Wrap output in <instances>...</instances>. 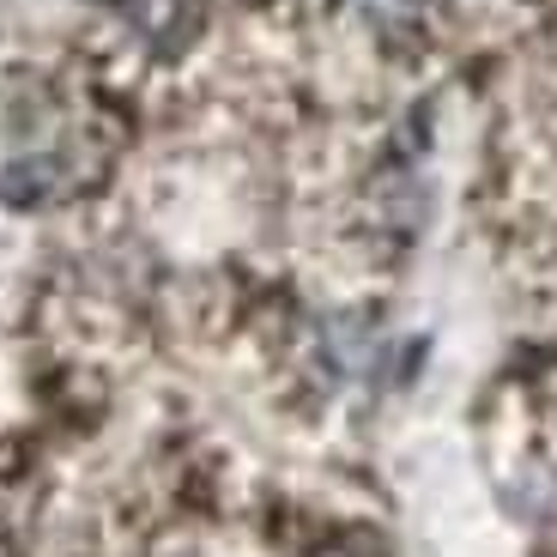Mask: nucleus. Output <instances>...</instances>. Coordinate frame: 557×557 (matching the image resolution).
<instances>
[{"mask_svg": "<svg viewBox=\"0 0 557 557\" xmlns=\"http://www.w3.org/2000/svg\"><path fill=\"white\" fill-rule=\"evenodd\" d=\"M358 18L376 30L382 42H406L418 30H431L436 0H358Z\"/></svg>", "mask_w": 557, "mask_h": 557, "instance_id": "obj_1", "label": "nucleus"}]
</instances>
